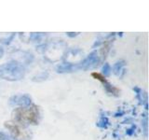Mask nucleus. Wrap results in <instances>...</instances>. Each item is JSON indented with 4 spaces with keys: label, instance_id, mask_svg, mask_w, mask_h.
Masks as SVG:
<instances>
[{
    "label": "nucleus",
    "instance_id": "f257e3e1",
    "mask_svg": "<svg viewBox=\"0 0 149 140\" xmlns=\"http://www.w3.org/2000/svg\"><path fill=\"white\" fill-rule=\"evenodd\" d=\"M13 119L22 126L37 124L39 121V111L36 106L19 107L13 111Z\"/></svg>",
    "mask_w": 149,
    "mask_h": 140
},
{
    "label": "nucleus",
    "instance_id": "f03ea898",
    "mask_svg": "<svg viewBox=\"0 0 149 140\" xmlns=\"http://www.w3.org/2000/svg\"><path fill=\"white\" fill-rule=\"evenodd\" d=\"M25 76V69L22 65L12 61L0 65V78L8 81L21 80Z\"/></svg>",
    "mask_w": 149,
    "mask_h": 140
},
{
    "label": "nucleus",
    "instance_id": "7ed1b4c3",
    "mask_svg": "<svg viewBox=\"0 0 149 140\" xmlns=\"http://www.w3.org/2000/svg\"><path fill=\"white\" fill-rule=\"evenodd\" d=\"M99 62H100V60H99V57L97 56V53L91 52L87 58L84 59L81 63H79L78 64H76L77 70H78V69H82V70L91 69L93 67L97 66Z\"/></svg>",
    "mask_w": 149,
    "mask_h": 140
},
{
    "label": "nucleus",
    "instance_id": "20e7f679",
    "mask_svg": "<svg viewBox=\"0 0 149 140\" xmlns=\"http://www.w3.org/2000/svg\"><path fill=\"white\" fill-rule=\"evenodd\" d=\"M9 104L13 106H20L21 107L28 106L32 104V98L28 94H17L10 97Z\"/></svg>",
    "mask_w": 149,
    "mask_h": 140
},
{
    "label": "nucleus",
    "instance_id": "39448f33",
    "mask_svg": "<svg viewBox=\"0 0 149 140\" xmlns=\"http://www.w3.org/2000/svg\"><path fill=\"white\" fill-rule=\"evenodd\" d=\"M6 127L8 128V130L10 131V133L12 134V137L16 140L19 139H22V137H27V133L25 131L22 130L20 127H18L17 125H14V124H10V123H6Z\"/></svg>",
    "mask_w": 149,
    "mask_h": 140
},
{
    "label": "nucleus",
    "instance_id": "423d86ee",
    "mask_svg": "<svg viewBox=\"0 0 149 140\" xmlns=\"http://www.w3.org/2000/svg\"><path fill=\"white\" fill-rule=\"evenodd\" d=\"M76 70H77V66L74 64H63L57 67L58 73H69V72L76 71Z\"/></svg>",
    "mask_w": 149,
    "mask_h": 140
},
{
    "label": "nucleus",
    "instance_id": "0eeeda50",
    "mask_svg": "<svg viewBox=\"0 0 149 140\" xmlns=\"http://www.w3.org/2000/svg\"><path fill=\"white\" fill-rule=\"evenodd\" d=\"M14 36H15V33H9V34L1 33L0 34V42H2L4 44H8L14 38Z\"/></svg>",
    "mask_w": 149,
    "mask_h": 140
},
{
    "label": "nucleus",
    "instance_id": "6e6552de",
    "mask_svg": "<svg viewBox=\"0 0 149 140\" xmlns=\"http://www.w3.org/2000/svg\"><path fill=\"white\" fill-rule=\"evenodd\" d=\"M124 65V61H120V62H118L116 64H115L114 65V73L115 74H118L120 72V70H121V67H122Z\"/></svg>",
    "mask_w": 149,
    "mask_h": 140
},
{
    "label": "nucleus",
    "instance_id": "1a4fd4ad",
    "mask_svg": "<svg viewBox=\"0 0 149 140\" xmlns=\"http://www.w3.org/2000/svg\"><path fill=\"white\" fill-rule=\"evenodd\" d=\"M102 74H104V76H108V75H110V73H111V66H110V64H105L104 66H102Z\"/></svg>",
    "mask_w": 149,
    "mask_h": 140
},
{
    "label": "nucleus",
    "instance_id": "9d476101",
    "mask_svg": "<svg viewBox=\"0 0 149 140\" xmlns=\"http://www.w3.org/2000/svg\"><path fill=\"white\" fill-rule=\"evenodd\" d=\"M0 140H16L5 132H0Z\"/></svg>",
    "mask_w": 149,
    "mask_h": 140
},
{
    "label": "nucleus",
    "instance_id": "9b49d317",
    "mask_svg": "<svg viewBox=\"0 0 149 140\" xmlns=\"http://www.w3.org/2000/svg\"><path fill=\"white\" fill-rule=\"evenodd\" d=\"M3 55H4V50L2 48H0V58H1Z\"/></svg>",
    "mask_w": 149,
    "mask_h": 140
}]
</instances>
